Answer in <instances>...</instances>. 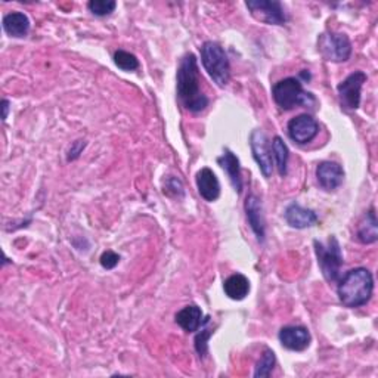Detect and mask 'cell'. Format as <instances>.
Instances as JSON below:
<instances>
[{
    "instance_id": "1",
    "label": "cell",
    "mask_w": 378,
    "mask_h": 378,
    "mask_svg": "<svg viewBox=\"0 0 378 378\" xmlns=\"http://www.w3.org/2000/svg\"><path fill=\"white\" fill-rule=\"evenodd\" d=\"M178 98L182 107L191 112H201L209 107V98L201 90L200 70L194 53H186L178 68Z\"/></svg>"
},
{
    "instance_id": "2",
    "label": "cell",
    "mask_w": 378,
    "mask_h": 378,
    "mask_svg": "<svg viewBox=\"0 0 378 378\" xmlns=\"http://www.w3.org/2000/svg\"><path fill=\"white\" fill-rule=\"evenodd\" d=\"M337 293L346 308L365 306L374 293V276L367 268H355L340 279Z\"/></svg>"
},
{
    "instance_id": "3",
    "label": "cell",
    "mask_w": 378,
    "mask_h": 378,
    "mask_svg": "<svg viewBox=\"0 0 378 378\" xmlns=\"http://www.w3.org/2000/svg\"><path fill=\"white\" fill-rule=\"evenodd\" d=\"M201 63L205 71L209 72L212 80L225 87L231 80V65L225 49L216 42H205L201 48Z\"/></svg>"
},
{
    "instance_id": "4",
    "label": "cell",
    "mask_w": 378,
    "mask_h": 378,
    "mask_svg": "<svg viewBox=\"0 0 378 378\" xmlns=\"http://www.w3.org/2000/svg\"><path fill=\"white\" fill-rule=\"evenodd\" d=\"M313 247L318 257V264L325 281L330 284L337 282L340 278V271L343 266V253L338 239L334 235L330 237L327 242L315 239Z\"/></svg>"
},
{
    "instance_id": "5",
    "label": "cell",
    "mask_w": 378,
    "mask_h": 378,
    "mask_svg": "<svg viewBox=\"0 0 378 378\" xmlns=\"http://www.w3.org/2000/svg\"><path fill=\"white\" fill-rule=\"evenodd\" d=\"M272 97L276 105L284 111H290L301 105L306 107L310 102H315L312 93L305 92L300 80L294 77H287L275 83L272 87Z\"/></svg>"
},
{
    "instance_id": "6",
    "label": "cell",
    "mask_w": 378,
    "mask_h": 378,
    "mask_svg": "<svg viewBox=\"0 0 378 378\" xmlns=\"http://www.w3.org/2000/svg\"><path fill=\"white\" fill-rule=\"evenodd\" d=\"M318 50L327 61L346 63L352 55V43L345 33L327 31L319 36Z\"/></svg>"
},
{
    "instance_id": "7",
    "label": "cell",
    "mask_w": 378,
    "mask_h": 378,
    "mask_svg": "<svg viewBox=\"0 0 378 378\" xmlns=\"http://www.w3.org/2000/svg\"><path fill=\"white\" fill-rule=\"evenodd\" d=\"M367 79L364 71H355L337 86L338 99L345 109L355 111L361 105V90Z\"/></svg>"
},
{
    "instance_id": "8",
    "label": "cell",
    "mask_w": 378,
    "mask_h": 378,
    "mask_svg": "<svg viewBox=\"0 0 378 378\" xmlns=\"http://www.w3.org/2000/svg\"><path fill=\"white\" fill-rule=\"evenodd\" d=\"M245 5L260 23L269 26H284L287 21L286 11L276 0H250Z\"/></svg>"
},
{
    "instance_id": "9",
    "label": "cell",
    "mask_w": 378,
    "mask_h": 378,
    "mask_svg": "<svg viewBox=\"0 0 378 378\" xmlns=\"http://www.w3.org/2000/svg\"><path fill=\"white\" fill-rule=\"evenodd\" d=\"M250 146L253 158L256 160L260 172L264 178H271L274 164H272V145L268 136L261 130H254L250 136Z\"/></svg>"
},
{
    "instance_id": "10",
    "label": "cell",
    "mask_w": 378,
    "mask_h": 378,
    "mask_svg": "<svg viewBox=\"0 0 378 378\" xmlns=\"http://www.w3.org/2000/svg\"><path fill=\"white\" fill-rule=\"evenodd\" d=\"M288 136L298 145L309 144L319 134L318 122L309 114H300L288 122Z\"/></svg>"
},
{
    "instance_id": "11",
    "label": "cell",
    "mask_w": 378,
    "mask_h": 378,
    "mask_svg": "<svg viewBox=\"0 0 378 378\" xmlns=\"http://www.w3.org/2000/svg\"><path fill=\"white\" fill-rule=\"evenodd\" d=\"M310 333L301 325H288L279 331L281 345L293 352H303L310 346Z\"/></svg>"
},
{
    "instance_id": "12",
    "label": "cell",
    "mask_w": 378,
    "mask_h": 378,
    "mask_svg": "<svg viewBox=\"0 0 378 378\" xmlns=\"http://www.w3.org/2000/svg\"><path fill=\"white\" fill-rule=\"evenodd\" d=\"M316 178L325 191H334L345 180V170L338 163L323 161L316 167Z\"/></svg>"
},
{
    "instance_id": "13",
    "label": "cell",
    "mask_w": 378,
    "mask_h": 378,
    "mask_svg": "<svg viewBox=\"0 0 378 378\" xmlns=\"http://www.w3.org/2000/svg\"><path fill=\"white\" fill-rule=\"evenodd\" d=\"M245 213H247V219L250 223V228L253 230L254 235L260 242H264V235H266V226H264V217H263V207L259 197L254 194H250L245 200Z\"/></svg>"
},
{
    "instance_id": "14",
    "label": "cell",
    "mask_w": 378,
    "mask_h": 378,
    "mask_svg": "<svg viewBox=\"0 0 378 378\" xmlns=\"http://www.w3.org/2000/svg\"><path fill=\"white\" fill-rule=\"evenodd\" d=\"M197 188L200 195L209 202H213L220 197L219 179L213 170L209 167L201 168L197 173Z\"/></svg>"
},
{
    "instance_id": "15",
    "label": "cell",
    "mask_w": 378,
    "mask_h": 378,
    "mask_svg": "<svg viewBox=\"0 0 378 378\" xmlns=\"http://www.w3.org/2000/svg\"><path fill=\"white\" fill-rule=\"evenodd\" d=\"M286 220L296 230H306L318 222V216L313 210L305 209L297 202H291L286 210Z\"/></svg>"
},
{
    "instance_id": "16",
    "label": "cell",
    "mask_w": 378,
    "mask_h": 378,
    "mask_svg": "<svg viewBox=\"0 0 378 378\" xmlns=\"http://www.w3.org/2000/svg\"><path fill=\"white\" fill-rule=\"evenodd\" d=\"M217 163L225 170L226 175H228L235 191L239 194L242 191V178H241V167H239L238 157L232 153L231 149L225 148L223 156L217 158Z\"/></svg>"
},
{
    "instance_id": "17",
    "label": "cell",
    "mask_w": 378,
    "mask_h": 378,
    "mask_svg": "<svg viewBox=\"0 0 378 378\" xmlns=\"http://www.w3.org/2000/svg\"><path fill=\"white\" fill-rule=\"evenodd\" d=\"M176 324L183 328L186 333H195L201 328L204 319H202V310L197 305L185 306L182 310H179L175 316Z\"/></svg>"
},
{
    "instance_id": "18",
    "label": "cell",
    "mask_w": 378,
    "mask_h": 378,
    "mask_svg": "<svg viewBox=\"0 0 378 378\" xmlns=\"http://www.w3.org/2000/svg\"><path fill=\"white\" fill-rule=\"evenodd\" d=\"M4 30L15 39H23L30 31V20L23 12H11L4 18Z\"/></svg>"
},
{
    "instance_id": "19",
    "label": "cell",
    "mask_w": 378,
    "mask_h": 378,
    "mask_svg": "<svg viewBox=\"0 0 378 378\" xmlns=\"http://www.w3.org/2000/svg\"><path fill=\"white\" fill-rule=\"evenodd\" d=\"M223 290L232 300H244L250 293V281L242 274H234L223 282Z\"/></svg>"
},
{
    "instance_id": "20",
    "label": "cell",
    "mask_w": 378,
    "mask_h": 378,
    "mask_svg": "<svg viewBox=\"0 0 378 378\" xmlns=\"http://www.w3.org/2000/svg\"><path fill=\"white\" fill-rule=\"evenodd\" d=\"M357 239L362 244H372L378 239V232H377V216H375V209H372L365 215L364 220L359 223L357 228Z\"/></svg>"
},
{
    "instance_id": "21",
    "label": "cell",
    "mask_w": 378,
    "mask_h": 378,
    "mask_svg": "<svg viewBox=\"0 0 378 378\" xmlns=\"http://www.w3.org/2000/svg\"><path fill=\"white\" fill-rule=\"evenodd\" d=\"M272 156L276 161V167H278V172L281 176H286L287 175V164H288V146L286 145V142L282 141V138L275 136L272 141Z\"/></svg>"
},
{
    "instance_id": "22",
    "label": "cell",
    "mask_w": 378,
    "mask_h": 378,
    "mask_svg": "<svg viewBox=\"0 0 378 378\" xmlns=\"http://www.w3.org/2000/svg\"><path fill=\"white\" fill-rule=\"evenodd\" d=\"M275 364H276L275 353L271 349H264L260 361L256 365L254 377H269L275 368Z\"/></svg>"
},
{
    "instance_id": "23",
    "label": "cell",
    "mask_w": 378,
    "mask_h": 378,
    "mask_svg": "<svg viewBox=\"0 0 378 378\" xmlns=\"http://www.w3.org/2000/svg\"><path fill=\"white\" fill-rule=\"evenodd\" d=\"M114 63L123 71H135L139 68V60L134 53L126 50H117L114 53Z\"/></svg>"
},
{
    "instance_id": "24",
    "label": "cell",
    "mask_w": 378,
    "mask_h": 378,
    "mask_svg": "<svg viewBox=\"0 0 378 378\" xmlns=\"http://www.w3.org/2000/svg\"><path fill=\"white\" fill-rule=\"evenodd\" d=\"M87 8L93 15L107 16L114 12V9L117 8V4L114 2V0H90V2L87 4Z\"/></svg>"
},
{
    "instance_id": "25",
    "label": "cell",
    "mask_w": 378,
    "mask_h": 378,
    "mask_svg": "<svg viewBox=\"0 0 378 378\" xmlns=\"http://www.w3.org/2000/svg\"><path fill=\"white\" fill-rule=\"evenodd\" d=\"M209 319H210L209 316L204 319V323L201 325V333H198L197 337H195V349H197L198 355L202 356V357L207 355V350H209V338L213 334V330L205 328V324H207V320H209Z\"/></svg>"
},
{
    "instance_id": "26",
    "label": "cell",
    "mask_w": 378,
    "mask_h": 378,
    "mask_svg": "<svg viewBox=\"0 0 378 378\" xmlns=\"http://www.w3.org/2000/svg\"><path fill=\"white\" fill-rule=\"evenodd\" d=\"M120 261V256L114 252H105L102 256H101V264H102V268L105 269H114L117 264Z\"/></svg>"
},
{
    "instance_id": "27",
    "label": "cell",
    "mask_w": 378,
    "mask_h": 378,
    "mask_svg": "<svg viewBox=\"0 0 378 378\" xmlns=\"http://www.w3.org/2000/svg\"><path fill=\"white\" fill-rule=\"evenodd\" d=\"M85 142H82V141H77V142H74L72 144V146H71V149H70V156H68V160H75V158H77L79 156H80V153H82V149L85 148Z\"/></svg>"
},
{
    "instance_id": "28",
    "label": "cell",
    "mask_w": 378,
    "mask_h": 378,
    "mask_svg": "<svg viewBox=\"0 0 378 378\" xmlns=\"http://www.w3.org/2000/svg\"><path fill=\"white\" fill-rule=\"evenodd\" d=\"M9 101L8 99H4L2 101V109H4V116H2V119H4V122L8 119V112H9Z\"/></svg>"
}]
</instances>
